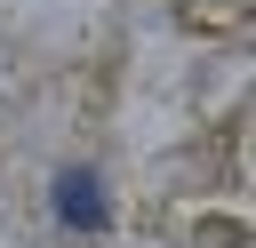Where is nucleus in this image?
<instances>
[{
  "mask_svg": "<svg viewBox=\"0 0 256 248\" xmlns=\"http://www.w3.org/2000/svg\"><path fill=\"white\" fill-rule=\"evenodd\" d=\"M56 216H64L72 232H104V224H112V208H104V184H96L88 168H64V176H56Z\"/></svg>",
  "mask_w": 256,
  "mask_h": 248,
  "instance_id": "obj_1",
  "label": "nucleus"
}]
</instances>
